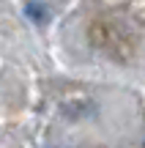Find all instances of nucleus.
Listing matches in <instances>:
<instances>
[{"instance_id":"1","label":"nucleus","mask_w":145,"mask_h":148,"mask_svg":"<svg viewBox=\"0 0 145 148\" xmlns=\"http://www.w3.org/2000/svg\"><path fill=\"white\" fill-rule=\"evenodd\" d=\"M25 14H27V19H33L36 25H44V22L49 19L47 16V5L38 3V0H30V3L25 5Z\"/></svg>"}]
</instances>
